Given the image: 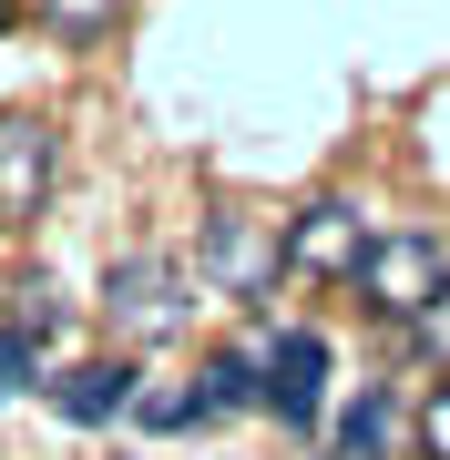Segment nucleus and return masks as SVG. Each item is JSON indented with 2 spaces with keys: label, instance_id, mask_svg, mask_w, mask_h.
Here are the masks:
<instances>
[{
  "label": "nucleus",
  "instance_id": "obj_13",
  "mask_svg": "<svg viewBox=\"0 0 450 460\" xmlns=\"http://www.w3.org/2000/svg\"><path fill=\"white\" fill-rule=\"evenodd\" d=\"M410 348H419V358H430V368H450V287H440L430 307L410 317Z\"/></svg>",
  "mask_w": 450,
  "mask_h": 460
},
{
  "label": "nucleus",
  "instance_id": "obj_11",
  "mask_svg": "<svg viewBox=\"0 0 450 460\" xmlns=\"http://www.w3.org/2000/svg\"><path fill=\"white\" fill-rule=\"evenodd\" d=\"M410 440H419V460H450V368L430 378V399L410 410Z\"/></svg>",
  "mask_w": 450,
  "mask_h": 460
},
{
  "label": "nucleus",
  "instance_id": "obj_5",
  "mask_svg": "<svg viewBox=\"0 0 450 460\" xmlns=\"http://www.w3.org/2000/svg\"><path fill=\"white\" fill-rule=\"evenodd\" d=\"M62 195V133L41 113H0V226H41Z\"/></svg>",
  "mask_w": 450,
  "mask_h": 460
},
{
  "label": "nucleus",
  "instance_id": "obj_12",
  "mask_svg": "<svg viewBox=\"0 0 450 460\" xmlns=\"http://www.w3.org/2000/svg\"><path fill=\"white\" fill-rule=\"evenodd\" d=\"M134 420H144V429H195L205 399H195V389H134Z\"/></svg>",
  "mask_w": 450,
  "mask_h": 460
},
{
  "label": "nucleus",
  "instance_id": "obj_14",
  "mask_svg": "<svg viewBox=\"0 0 450 460\" xmlns=\"http://www.w3.org/2000/svg\"><path fill=\"white\" fill-rule=\"evenodd\" d=\"M11 21H21V0H0V31H11Z\"/></svg>",
  "mask_w": 450,
  "mask_h": 460
},
{
  "label": "nucleus",
  "instance_id": "obj_8",
  "mask_svg": "<svg viewBox=\"0 0 450 460\" xmlns=\"http://www.w3.org/2000/svg\"><path fill=\"white\" fill-rule=\"evenodd\" d=\"M205 420H225V410H267V348H225V358H205Z\"/></svg>",
  "mask_w": 450,
  "mask_h": 460
},
{
  "label": "nucleus",
  "instance_id": "obj_3",
  "mask_svg": "<svg viewBox=\"0 0 450 460\" xmlns=\"http://www.w3.org/2000/svg\"><path fill=\"white\" fill-rule=\"evenodd\" d=\"M349 287H358L379 317H400V328H410V317L450 287V256H440V235L400 226V235H368V256H358V277H349Z\"/></svg>",
  "mask_w": 450,
  "mask_h": 460
},
{
  "label": "nucleus",
  "instance_id": "obj_2",
  "mask_svg": "<svg viewBox=\"0 0 450 460\" xmlns=\"http://www.w3.org/2000/svg\"><path fill=\"white\" fill-rule=\"evenodd\" d=\"M102 317H113L123 338H174L184 317H195V277H184L174 256L134 246V256H113V277H102Z\"/></svg>",
  "mask_w": 450,
  "mask_h": 460
},
{
  "label": "nucleus",
  "instance_id": "obj_10",
  "mask_svg": "<svg viewBox=\"0 0 450 460\" xmlns=\"http://www.w3.org/2000/svg\"><path fill=\"white\" fill-rule=\"evenodd\" d=\"M123 11H134V0H31V21L62 51H83V41H102V31H123Z\"/></svg>",
  "mask_w": 450,
  "mask_h": 460
},
{
  "label": "nucleus",
  "instance_id": "obj_7",
  "mask_svg": "<svg viewBox=\"0 0 450 460\" xmlns=\"http://www.w3.org/2000/svg\"><path fill=\"white\" fill-rule=\"evenodd\" d=\"M134 389H144V378L123 368V358H83V368H62V378H51V410H62L72 429H102V420H123V410H134Z\"/></svg>",
  "mask_w": 450,
  "mask_h": 460
},
{
  "label": "nucleus",
  "instance_id": "obj_4",
  "mask_svg": "<svg viewBox=\"0 0 450 460\" xmlns=\"http://www.w3.org/2000/svg\"><path fill=\"white\" fill-rule=\"evenodd\" d=\"M287 277H317V287H349L358 277V256H368V205H349V195H317V205H297L287 215Z\"/></svg>",
  "mask_w": 450,
  "mask_h": 460
},
{
  "label": "nucleus",
  "instance_id": "obj_6",
  "mask_svg": "<svg viewBox=\"0 0 450 460\" xmlns=\"http://www.w3.org/2000/svg\"><path fill=\"white\" fill-rule=\"evenodd\" d=\"M328 338L317 328H287V338H267V410L287 420V429H317V410H328Z\"/></svg>",
  "mask_w": 450,
  "mask_h": 460
},
{
  "label": "nucleus",
  "instance_id": "obj_9",
  "mask_svg": "<svg viewBox=\"0 0 450 460\" xmlns=\"http://www.w3.org/2000/svg\"><path fill=\"white\" fill-rule=\"evenodd\" d=\"M389 440H400V389H358L338 410V460H389Z\"/></svg>",
  "mask_w": 450,
  "mask_h": 460
},
{
  "label": "nucleus",
  "instance_id": "obj_1",
  "mask_svg": "<svg viewBox=\"0 0 450 460\" xmlns=\"http://www.w3.org/2000/svg\"><path fill=\"white\" fill-rule=\"evenodd\" d=\"M287 277V235L267 226V215H205V235H195V287L205 296H235V307H256V296H277Z\"/></svg>",
  "mask_w": 450,
  "mask_h": 460
}]
</instances>
